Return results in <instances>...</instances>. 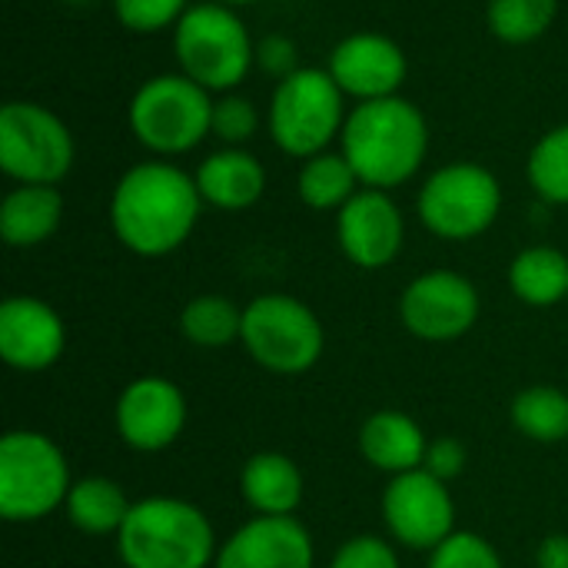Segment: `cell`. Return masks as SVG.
I'll use <instances>...</instances> for the list:
<instances>
[{
  "label": "cell",
  "instance_id": "cell-9",
  "mask_svg": "<svg viewBox=\"0 0 568 568\" xmlns=\"http://www.w3.org/2000/svg\"><path fill=\"white\" fill-rule=\"evenodd\" d=\"M416 210L433 236L466 243L496 223L503 210V186L479 163H449L423 183Z\"/></svg>",
  "mask_w": 568,
  "mask_h": 568
},
{
  "label": "cell",
  "instance_id": "cell-11",
  "mask_svg": "<svg viewBox=\"0 0 568 568\" xmlns=\"http://www.w3.org/2000/svg\"><path fill=\"white\" fill-rule=\"evenodd\" d=\"M379 513L389 539L409 552H433L456 532L453 489L426 469L393 476L383 489Z\"/></svg>",
  "mask_w": 568,
  "mask_h": 568
},
{
  "label": "cell",
  "instance_id": "cell-33",
  "mask_svg": "<svg viewBox=\"0 0 568 568\" xmlns=\"http://www.w3.org/2000/svg\"><path fill=\"white\" fill-rule=\"evenodd\" d=\"M466 466H469V449H466L463 439H456V436H436V439H429L426 463H423L426 473H433L443 483H453V479H459L466 473Z\"/></svg>",
  "mask_w": 568,
  "mask_h": 568
},
{
  "label": "cell",
  "instance_id": "cell-32",
  "mask_svg": "<svg viewBox=\"0 0 568 568\" xmlns=\"http://www.w3.org/2000/svg\"><path fill=\"white\" fill-rule=\"evenodd\" d=\"M260 126V113L253 106V100L236 97V93H223L220 100H213V133L223 143H246Z\"/></svg>",
  "mask_w": 568,
  "mask_h": 568
},
{
  "label": "cell",
  "instance_id": "cell-31",
  "mask_svg": "<svg viewBox=\"0 0 568 568\" xmlns=\"http://www.w3.org/2000/svg\"><path fill=\"white\" fill-rule=\"evenodd\" d=\"M326 568H403L399 566V546L393 539L359 532L349 536L329 559Z\"/></svg>",
  "mask_w": 568,
  "mask_h": 568
},
{
  "label": "cell",
  "instance_id": "cell-13",
  "mask_svg": "<svg viewBox=\"0 0 568 568\" xmlns=\"http://www.w3.org/2000/svg\"><path fill=\"white\" fill-rule=\"evenodd\" d=\"M190 423L186 393L166 376L130 379L113 406V426L126 449L153 456L180 443Z\"/></svg>",
  "mask_w": 568,
  "mask_h": 568
},
{
  "label": "cell",
  "instance_id": "cell-25",
  "mask_svg": "<svg viewBox=\"0 0 568 568\" xmlns=\"http://www.w3.org/2000/svg\"><path fill=\"white\" fill-rule=\"evenodd\" d=\"M519 436L539 446L568 443V393L559 386H526L509 406Z\"/></svg>",
  "mask_w": 568,
  "mask_h": 568
},
{
  "label": "cell",
  "instance_id": "cell-28",
  "mask_svg": "<svg viewBox=\"0 0 568 568\" xmlns=\"http://www.w3.org/2000/svg\"><path fill=\"white\" fill-rule=\"evenodd\" d=\"M529 183L532 190L556 206H568V123L549 130L529 156Z\"/></svg>",
  "mask_w": 568,
  "mask_h": 568
},
{
  "label": "cell",
  "instance_id": "cell-15",
  "mask_svg": "<svg viewBox=\"0 0 568 568\" xmlns=\"http://www.w3.org/2000/svg\"><path fill=\"white\" fill-rule=\"evenodd\" d=\"M67 323L40 296H7L0 303V359L13 373H43L63 359Z\"/></svg>",
  "mask_w": 568,
  "mask_h": 568
},
{
  "label": "cell",
  "instance_id": "cell-7",
  "mask_svg": "<svg viewBox=\"0 0 568 568\" xmlns=\"http://www.w3.org/2000/svg\"><path fill=\"white\" fill-rule=\"evenodd\" d=\"M343 90L329 70L300 67L276 83L270 103V133L286 156H316L326 153L329 140L346 126Z\"/></svg>",
  "mask_w": 568,
  "mask_h": 568
},
{
  "label": "cell",
  "instance_id": "cell-8",
  "mask_svg": "<svg viewBox=\"0 0 568 568\" xmlns=\"http://www.w3.org/2000/svg\"><path fill=\"white\" fill-rule=\"evenodd\" d=\"M130 130L150 153L180 156L213 133L210 90L183 73H160L133 93Z\"/></svg>",
  "mask_w": 568,
  "mask_h": 568
},
{
  "label": "cell",
  "instance_id": "cell-22",
  "mask_svg": "<svg viewBox=\"0 0 568 568\" xmlns=\"http://www.w3.org/2000/svg\"><path fill=\"white\" fill-rule=\"evenodd\" d=\"M130 496L116 479L106 476H80L70 486V496L63 503L67 523L83 536H113L123 529L130 516Z\"/></svg>",
  "mask_w": 568,
  "mask_h": 568
},
{
  "label": "cell",
  "instance_id": "cell-18",
  "mask_svg": "<svg viewBox=\"0 0 568 568\" xmlns=\"http://www.w3.org/2000/svg\"><path fill=\"white\" fill-rule=\"evenodd\" d=\"M359 456L369 469L393 476L423 469L426 463V429L403 409H376L359 426Z\"/></svg>",
  "mask_w": 568,
  "mask_h": 568
},
{
  "label": "cell",
  "instance_id": "cell-17",
  "mask_svg": "<svg viewBox=\"0 0 568 568\" xmlns=\"http://www.w3.org/2000/svg\"><path fill=\"white\" fill-rule=\"evenodd\" d=\"M329 73L346 97L383 100L396 97L406 80V53L396 40L383 33H353L336 43L329 57Z\"/></svg>",
  "mask_w": 568,
  "mask_h": 568
},
{
  "label": "cell",
  "instance_id": "cell-27",
  "mask_svg": "<svg viewBox=\"0 0 568 568\" xmlns=\"http://www.w3.org/2000/svg\"><path fill=\"white\" fill-rule=\"evenodd\" d=\"M559 13V0H489V30L503 43L539 40Z\"/></svg>",
  "mask_w": 568,
  "mask_h": 568
},
{
  "label": "cell",
  "instance_id": "cell-30",
  "mask_svg": "<svg viewBox=\"0 0 568 568\" xmlns=\"http://www.w3.org/2000/svg\"><path fill=\"white\" fill-rule=\"evenodd\" d=\"M186 10V0H113L116 20L133 33H156L176 27Z\"/></svg>",
  "mask_w": 568,
  "mask_h": 568
},
{
  "label": "cell",
  "instance_id": "cell-6",
  "mask_svg": "<svg viewBox=\"0 0 568 568\" xmlns=\"http://www.w3.org/2000/svg\"><path fill=\"white\" fill-rule=\"evenodd\" d=\"M240 343L273 376H303L326 353V329L316 310L290 293H263L243 306Z\"/></svg>",
  "mask_w": 568,
  "mask_h": 568
},
{
  "label": "cell",
  "instance_id": "cell-1",
  "mask_svg": "<svg viewBox=\"0 0 568 568\" xmlns=\"http://www.w3.org/2000/svg\"><path fill=\"white\" fill-rule=\"evenodd\" d=\"M200 210L203 196L196 176L166 160H146L116 180L110 196V226L133 256L160 260L193 236Z\"/></svg>",
  "mask_w": 568,
  "mask_h": 568
},
{
  "label": "cell",
  "instance_id": "cell-24",
  "mask_svg": "<svg viewBox=\"0 0 568 568\" xmlns=\"http://www.w3.org/2000/svg\"><path fill=\"white\" fill-rule=\"evenodd\" d=\"M180 336L196 349H226L240 343L243 310L223 293H200L180 310Z\"/></svg>",
  "mask_w": 568,
  "mask_h": 568
},
{
  "label": "cell",
  "instance_id": "cell-34",
  "mask_svg": "<svg viewBox=\"0 0 568 568\" xmlns=\"http://www.w3.org/2000/svg\"><path fill=\"white\" fill-rule=\"evenodd\" d=\"M256 67L266 70L276 80H286L290 73H296V43L290 37L270 33L256 43Z\"/></svg>",
  "mask_w": 568,
  "mask_h": 568
},
{
  "label": "cell",
  "instance_id": "cell-20",
  "mask_svg": "<svg viewBox=\"0 0 568 568\" xmlns=\"http://www.w3.org/2000/svg\"><path fill=\"white\" fill-rule=\"evenodd\" d=\"M196 186H200L203 203H210L213 210L240 213V210H250L263 200L266 170L253 153H246L240 146H226V150L210 153L200 163Z\"/></svg>",
  "mask_w": 568,
  "mask_h": 568
},
{
  "label": "cell",
  "instance_id": "cell-10",
  "mask_svg": "<svg viewBox=\"0 0 568 568\" xmlns=\"http://www.w3.org/2000/svg\"><path fill=\"white\" fill-rule=\"evenodd\" d=\"M73 166L67 123L40 103L13 100L0 110V170L17 183L57 186Z\"/></svg>",
  "mask_w": 568,
  "mask_h": 568
},
{
  "label": "cell",
  "instance_id": "cell-19",
  "mask_svg": "<svg viewBox=\"0 0 568 568\" xmlns=\"http://www.w3.org/2000/svg\"><path fill=\"white\" fill-rule=\"evenodd\" d=\"M240 496L253 516H296L306 499V479L293 456L260 449L240 469Z\"/></svg>",
  "mask_w": 568,
  "mask_h": 568
},
{
  "label": "cell",
  "instance_id": "cell-3",
  "mask_svg": "<svg viewBox=\"0 0 568 568\" xmlns=\"http://www.w3.org/2000/svg\"><path fill=\"white\" fill-rule=\"evenodd\" d=\"M220 552L210 516L180 496H146L130 506L116 532L123 568H213Z\"/></svg>",
  "mask_w": 568,
  "mask_h": 568
},
{
  "label": "cell",
  "instance_id": "cell-12",
  "mask_svg": "<svg viewBox=\"0 0 568 568\" xmlns=\"http://www.w3.org/2000/svg\"><path fill=\"white\" fill-rule=\"evenodd\" d=\"M483 300L469 276L456 270L419 273L399 296V323L423 343H456L479 323Z\"/></svg>",
  "mask_w": 568,
  "mask_h": 568
},
{
  "label": "cell",
  "instance_id": "cell-16",
  "mask_svg": "<svg viewBox=\"0 0 568 568\" xmlns=\"http://www.w3.org/2000/svg\"><path fill=\"white\" fill-rule=\"evenodd\" d=\"M213 568H316V542L296 516H253L220 542Z\"/></svg>",
  "mask_w": 568,
  "mask_h": 568
},
{
  "label": "cell",
  "instance_id": "cell-23",
  "mask_svg": "<svg viewBox=\"0 0 568 568\" xmlns=\"http://www.w3.org/2000/svg\"><path fill=\"white\" fill-rule=\"evenodd\" d=\"M509 290L532 310H552L568 300V256L556 246H526L509 263Z\"/></svg>",
  "mask_w": 568,
  "mask_h": 568
},
{
  "label": "cell",
  "instance_id": "cell-21",
  "mask_svg": "<svg viewBox=\"0 0 568 568\" xmlns=\"http://www.w3.org/2000/svg\"><path fill=\"white\" fill-rule=\"evenodd\" d=\"M63 220V196L57 186L20 183L0 203V236L7 246L30 250L47 243Z\"/></svg>",
  "mask_w": 568,
  "mask_h": 568
},
{
  "label": "cell",
  "instance_id": "cell-14",
  "mask_svg": "<svg viewBox=\"0 0 568 568\" xmlns=\"http://www.w3.org/2000/svg\"><path fill=\"white\" fill-rule=\"evenodd\" d=\"M336 243L359 270H386L406 243V220L386 190L363 186L336 213Z\"/></svg>",
  "mask_w": 568,
  "mask_h": 568
},
{
  "label": "cell",
  "instance_id": "cell-4",
  "mask_svg": "<svg viewBox=\"0 0 568 568\" xmlns=\"http://www.w3.org/2000/svg\"><path fill=\"white\" fill-rule=\"evenodd\" d=\"M73 476L63 449L40 429H10L0 439V516L33 526L63 509Z\"/></svg>",
  "mask_w": 568,
  "mask_h": 568
},
{
  "label": "cell",
  "instance_id": "cell-26",
  "mask_svg": "<svg viewBox=\"0 0 568 568\" xmlns=\"http://www.w3.org/2000/svg\"><path fill=\"white\" fill-rule=\"evenodd\" d=\"M359 176L343 153H316L303 163L296 190L310 210H343L359 193Z\"/></svg>",
  "mask_w": 568,
  "mask_h": 568
},
{
  "label": "cell",
  "instance_id": "cell-35",
  "mask_svg": "<svg viewBox=\"0 0 568 568\" xmlns=\"http://www.w3.org/2000/svg\"><path fill=\"white\" fill-rule=\"evenodd\" d=\"M536 568H568V532H552L539 542Z\"/></svg>",
  "mask_w": 568,
  "mask_h": 568
},
{
  "label": "cell",
  "instance_id": "cell-36",
  "mask_svg": "<svg viewBox=\"0 0 568 568\" xmlns=\"http://www.w3.org/2000/svg\"><path fill=\"white\" fill-rule=\"evenodd\" d=\"M216 3H226V7H243V3H256V0H216Z\"/></svg>",
  "mask_w": 568,
  "mask_h": 568
},
{
  "label": "cell",
  "instance_id": "cell-5",
  "mask_svg": "<svg viewBox=\"0 0 568 568\" xmlns=\"http://www.w3.org/2000/svg\"><path fill=\"white\" fill-rule=\"evenodd\" d=\"M173 53L180 73L210 93H230L256 63V43L233 7L206 0L193 3L173 27Z\"/></svg>",
  "mask_w": 568,
  "mask_h": 568
},
{
  "label": "cell",
  "instance_id": "cell-2",
  "mask_svg": "<svg viewBox=\"0 0 568 568\" xmlns=\"http://www.w3.org/2000/svg\"><path fill=\"white\" fill-rule=\"evenodd\" d=\"M343 156L369 190H393L409 183L429 150V126L416 103L383 97L356 103L343 126Z\"/></svg>",
  "mask_w": 568,
  "mask_h": 568
},
{
  "label": "cell",
  "instance_id": "cell-29",
  "mask_svg": "<svg viewBox=\"0 0 568 568\" xmlns=\"http://www.w3.org/2000/svg\"><path fill=\"white\" fill-rule=\"evenodd\" d=\"M426 568H506V562L486 536L456 529L446 542H439L429 552Z\"/></svg>",
  "mask_w": 568,
  "mask_h": 568
}]
</instances>
